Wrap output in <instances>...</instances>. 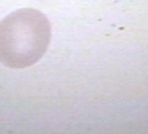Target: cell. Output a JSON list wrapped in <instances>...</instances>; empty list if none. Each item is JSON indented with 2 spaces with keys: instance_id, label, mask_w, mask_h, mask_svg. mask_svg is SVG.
<instances>
[{
  "instance_id": "1",
  "label": "cell",
  "mask_w": 148,
  "mask_h": 134,
  "mask_svg": "<svg viewBox=\"0 0 148 134\" xmlns=\"http://www.w3.org/2000/svg\"><path fill=\"white\" fill-rule=\"evenodd\" d=\"M50 37V23L43 13L16 10L0 21V63L12 69L32 66L47 52Z\"/></svg>"
}]
</instances>
